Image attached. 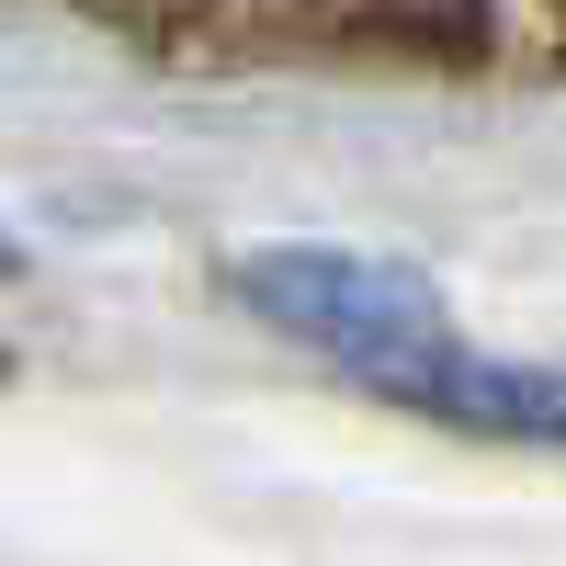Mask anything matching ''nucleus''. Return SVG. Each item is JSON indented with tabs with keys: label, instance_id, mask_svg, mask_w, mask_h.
Here are the masks:
<instances>
[{
	"label": "nucleus",
	"instance_id": "f03ea898",
	"mask_svg": "<svg viewBox=\"0 0 566 566\" xmlns=\"http://www.w3.org/2000/svg\"><path fill=\"white\" fill-rule=\"evenodd\" d=\"M363 386L419 408V419H442V431H476V442H566V374L555 363H488V352H464L453 328L386 352Z\"/></svg>",
	"mask_w": 566,
	"mask_h": 566
},
{
	"label": "nucleus",
	"instance_id": "f257e3e1",
	"mask_svg": "<svg viewBox=\"0 0 566 566\" xmlns=\"http://www.w3.org/2000/svg\"><path fill=\"white\" fill-rule=\"evenodd\" d=\"M239 295L283 328V340L328 352L352 386H363L386 352L453 328L442 295H431L419 272H397V261H352V250H261V261H239Z\"/></svg>",
	"mask_w": 566,
	"mask_h": 566
}]
</instances>
